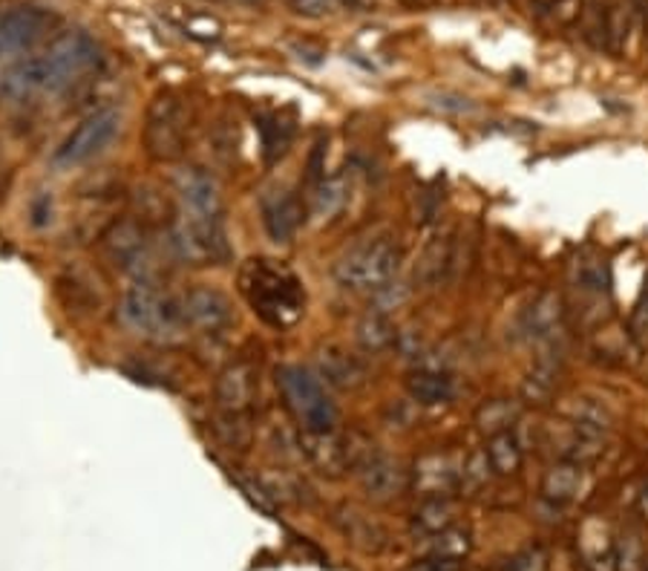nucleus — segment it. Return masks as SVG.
Instances as JSON below:
<instances>
[{
    "instance_id": "obj_1",
    "label": "nucleus",
    "mask_w": 648,
    "mask_h": 571,
    "mask_svg": "<svg viewBox=\"0 0 648 571\" xmlns=\"http://www.w3.org/2000/svg\"><path fill=\"white\" fill-rule=\"evenodd\" d=\"M101 64V47L85 30L64 32L55 38L49 49L32 55L26 61H18L0 81V96L9 104H26V101L58 96L64 90L90 76Z\"/></svg>"
},
{
    "instance_id": "obj_2",
    "label": "nucleus",
    "mask_w": 648,
    "mask_h": 571,
    "mask_svg": "<svg viewBox=\"0 0 648 571\" xmlns=\"http://www.w3.org/2000/svg\"><path fill=\"white\" fill-rule=\"evenodd\" d=\"M239 292L254 315L275 329H289L303 317L305 289L300 278L282 262L254 257L239 269Z\"/></svg>"
},
{
    "instance_id": "obj_3",
    "label": "nucleus",
    "mask_w": 648,
    "mask_h": 571,
    "mask_svg": "<svg viewBox=\"0 0 648 571\" xmlns=\"http://www.w3.org/2000/svg\"><path fill=\"white\" fill-rule=\"evenodd\" d=\"M401 266V248L392 237L378 234L355 243L335 262L337 283L349 292H387Z\"/></svg>"
},
{
    "instance_id": "obj_4",
    "label": "nucleus",
    "mask_w": 648,
    "mask_h": 571,
    "mask_svg": "<svg viewBox=\"0 0 648 571\" xmlns=\"http://www.w3.org/2000/svg\"><path fill=\"white\" fill-rule=\"evenodd\" d=\"M277 384L305 433H332L337 425V407L328 399L323 381L312 370L289 363L277 370Z\"/></svg>"
},
{
    "instance_id": "obj_5",
    "label": "nucleus",
    "mask_w": 648,
    "mask_h": 571,
    "mask_svg": "<svg viewBox=\"0 0 648 571\" xmlns=\"http://www.w3.org/2000/svg\"><path fill=\"white\" fill-rule=\"evenodd\" d=\"M122 315L133 329L153 335V338H168L185 326L182 303L161 294L147 283L133 286L122 301Z\"/></svg>"
},
{
    "instance_id": "obj_6",
    "label": "nucleus",
    "mask_w": 648,
    "mask_h": 571,
    "mask_svg": "<svg viewBox=\"0 0 648 571\" xmlns=\"http://www.w3.org/2000/svg\"><path fill=\"white\" fill-rule=\"evenodd\" d=\"M119 127H122L119 110L113 108L92 110L90 116L81 119V122L69 131L67 139L55 147L53 163L58 165V168H67V170L78 168V165H87L115 139Z\"/></svg>"
},
{
    "instance_id": "obj_7",
    "label": "nucleus",
    "mask_w": 648,
    "mask_h": 571,
    "mask_svg": "<svg viewBox=\"0 0 648 571\" xmlns=\"http://www.w3.org/2000/svg\"><path fill=\"white\" fill-rule=\"evenodd\" d=\"M174 246L182 260L197 266H216L231 251L220 216L185 214L174 228Z\"/></svg>"
},
{
    "instance_id": "obj_8",
    "label": "nucleus",
    "mask_w": 648,
    "mask_h": 571,
    "mask_svg": "<svg viewBox=\"0 0 648 571\" xmlns=\"http://www.w3.org/2000/svg\"><path fill=\"white\" fill-rule=\"evenodd\" d=\"M55 26V15L44 7H12L0 12V64L30 53Z\"/></svg>"
},
{
    "instance_id": "obj_9",
    "label": "nucleus",
    "mask_w": 648,
    "mask_h": 571,
    "mask_svg": "<svg viewBox=\"0 0 648 571\" xmlns=\"http://www.w3.org/2000/svg\"><path fill=\"white\" fill-rule=\"evenodd\" d=\"M188 124L182 108L174 99H159L150 108V119L145 127V142L156 159H179L185 154Z\"/></svg>"
},
{
    "instance_id": "obj_10",
    "label": "nucleus",
    "mask_w": 648,
    "mask_h": 571,
    "mask_svg": "<svg viewBox=\"0 0 648 571\" xmlns=\"http://www.w3.org/2000/svg\"><path fill=\"white\" fill-rule=\"evenodd\" d=\"M185 324H191L193 329L208 335L225 333L234 321L228 298L214 289V286H193L182 298Z\"/></svg>"
},
{
    "instance_id": "obj_11",
    "label": "nucleus",
    "mask_w": 648,
    "mask_h": 571,
    "mask_svg": "<svg viewBox=\"0 0 648 571\" xmlns=\"http://www.w3.org/2000/svg\"><path fill=\"white\" fill-rule=\"evenodd\" d=\"M548 441L554 454H557L559 462H573V464H588L600 459L605 450V436H596L591 430H582L573 422H559V425L548 427Z\"/></svg>"
},
{
    "instance_id": "obj_12",
    "label": "nucleus",
    "mask_w": 648,
    "mask_h": 571,
    "mask_svg": "<svg viewBox=\"0 0 648 571\" xmlns=\"http://www.w3.org/2000/svg\"><path fill=\"white\" fill-rule=\"evenodd\" d=\"M259 379L257 367L252 361H237L225 367L216 379V402L222 410H228L231 416H239L257 402Z\"/></svg>"
},
{
    "instance_id": "obj_13",
    "label": "nucleus",
    "mask_w": 648,
    "mask_h": 571,
    "mask_svg": "<svg viewBox=\"0 0 648 571\" xmlns=\"http://www.w3.org/2000/svg\"><path fill=\"white\" fill-rule=\"evenodd\" d=\"M303 450L312 459V464L328 477H340L344 471L358 464V454L349 441L332 433H305L303 430Z\"/></svg>"
},
{
    "instance_id": "obj_14",
    "label": "nucleus",
    "mask_w": 648,
    "mask_h": 571,
    "mask_svg": "<svg viewBox=\"0 0 648 571\" xmlns=\"http://www.w3.org/2000/svg\"><path fill=\"white\" fill-rule=\"evenodd\" d=\"M104 243H108L115 266H122L124 271H142L150 262V239H147L145 228L133 220L115 223Z\"/></svg>"
},
{
    "instance_id": "obj_15",
    "label": "nucleus",
    "mask_w": 648,
    "mask_h": 571,
    "mask_svg": "<svg viewBox=\"0 0 648 571\" xmlns=\"http://www.w3.org/2000/svg\"><path fill=\"white\" fill-rule=\"evenodd\" d=\"M415 488L424 500L450 496L461 485V468L447 454H427L415 464Z\"/></svg>"
},
{
    "instance_id": "obj_16",
    "label": "nucleus",
    "mask_w": 648,
    "mask_h": 571,
    "mask_svg": "<svg viewBox=\"0 0 648 571\" xmlns=\"http://www.w3.org/2000/svg\"><path fill=\"white\" fill-rule=\"evenodd\" d=\"M176 193L182 200L185 214L197 216H220V193H216V182L208 177L205 170L185 168L176 177Z\"/></svg>"
},
{
    "instance_id": "obj_17",
    "label": "nucleus",
    "mask_w": 648,
    "mask_h": 571,
    "mask_svg": "<svg viewBox=\"0 0 648 571\" xmlns=\"http://www.w3.org/2000/svg\"><path fill=\"white\" fill-rule=\"evenodd\" d=\"M358 479L364 491L375 500H392L404 491L406 479L398 462L381 454H367L358 462Z\"/></svg>"
},
{
    "instance_id": "obj_18",
    "label": "nucleus",
    "mask_w": 648,
    "mask_h": 571,
    "mask_svg": "<svg viewBox=\"0 0 648 571\" xmlns=\"http://www.w3.org/2000/svg\"><path fill=\"white\" fill-rule=\"evenodd\" d=\"M300 223H303V205L291 191H275L262 200V225L271 239L286 243L294 237Z\"/></svg>"
},
{
    "instance_id": "obj_19",
    "label": "nucleus",
    "mask_w": 648,
    "mask_h": 571,
    "mask_svg": "<svg viewBox=\"0 0 648 571\" xmlns=\"http://www.w3.org/2000/svg\"><path fill=\"white\" fill-rule=\"evenodd\" d=\"M571 286L573 292L580 298H588V301H603L608 298V262H605L603 255H596L591 248L580 251L571 262Z\"/></svg>"
},
{
    "instance_id": "obj_20",
    "label": "nucleus",
    "mask_w": 648,
    "mask_h": 571,
    "mask_svg": "<svg viewBox=\"0 0 648 571\" xmlns=\"http://www.w3.org/2000/svg\"><path fill=\"white\" fill-rule=\"evenodd\" d=\"M565 324V303L557 292H541L525 310L522 326L534 340H554Z\"/></svg>"
},
{
    "instance_id": "obj_21",
    "label": "nucleus",
    "mask_w": 648,
    "mask_h": 571,
    "mask_svg": "<svg viewBox=\"0 0 648 571\" xmlns=\"http://www.w3.org/2000/svg\"><path fill=\"white\" fill-rule=\"evenodd\" d=\"M580 555L591 571H617V540H611L608 528L596 519H588L580 531Z\"/></svg>"
},
{
    "instance_id": "obj_22",
    "label": "nucleus",
    "mask_w": 648,
    "mask_h": 571,
    "mask_svg": "<svg viewBox=\"0 0 648 571\" xmlns=\"http://www.w3.org/2000/svg\"><path fill=\"white\" fill-rule=\"evenodd\" d=\"M585 488V468L573 462H554L541 477V496L554 505H571Z\"/></svg>"
},
{
    "instance_id": "obj_23",
    "label": "nucleus",
    "mask_w": 648,
    "mask_h": 571,
    "mask_svg": "<svg viewBox=\"0 0 648 571\" xmlns=\"http://www.w3.org/2000/svg\"><path fill=\"white\" fill-rule=\"evenodd\" d=\"M406 393L412 395V402L435 407V404L453 402L456 384H453V379L447 376V372L421 367V370L410 372V379H406Z\"/></svg>"
},
{
    "instance_id": "obj_24",
    "label": "nucleus",
    "mask_w": 648,
    "mask_h": 571,
    "mask_svg": "<svg viewBox=\"0 0 648 571\" xmlns=\"http://www.w3.org/2000/svg\"><path fill=\"white\" fill-rule=\"evenodd\" d=\"M321 370L323 379L328 384L340 387V390H355L367 381V370H364V363L358 361L355 356H349L346 349L340 347H326L321 352Z\"/></svg>"
},
{
    "instance_id": "obj_25",
    "label": "nucleus",
    "mask_w": 648,
    "mask_h": 571,
    "mask_svg": "<svg viewBox=\"0 0 648 571\" xmlns=\"http://www.w3.org/2000/svg\"><path fill=\"white\" fill-rule=\"evenodd\" d=\"M522 416V404L516 399H490L479 407L476 413V425H479L481 433H488L490 436H499V433L513 430V425Z\"/></svg>"
},
{
    "instance_id": "obj_26",
    "label": "nucleus",
    "mask_w": 648,
    "mask_h": 571,
    "mask_svg": "<svg viewBox=\"0 0 648 571\" xmlns=\"http://www.w3.org/2000/svg\"><path fill=\"white\" fill-rule=\"evenodd\" d=\"M484 454H488V462L496 477H513L522 468V445L513 436V430L490 436Z\"/></svg>"
},
{
    "instance_id": "obj_27",
    "label": "nucleus",
    "mask_w": 648,
    "mask_h": 571,
    "mask_svg": "<svg viewBox=\"0 0 648 571\" xmlns=\"http://www.w3.org/2000/svg\"><path fill=\"white\" fill-rule=\"evenodd\" d=\"M565 418L582 427V430L596 433V436H608L611 427H614V418H611L608 410L603 404H596L594 399H571L565 404Z\"/></svg>"
},
{
    "instance_id": "obj_28",
    "label": "nucleus",
    "mask_w": 648,
    "mask_h": 571,
    "mask_svg": "<svg viewBox=\"0 0 648 571\" xmlns=\"http://www.w3.org/2000/svg\"><path fill=\"white\" fill-rule=\"evenodd\" d=\"M453 517H456V511H453L450 500L435 496V500H424V505L415 511V528L427 537H435V534L453 528Z\"/></svg>"
},
{
    "instance_id": "obj_29",
    "label": "nucleus",
    "mask_w": 648,
    "mask_h": 571,
    "mask_svg": "<svg viewBox=\"0 0 648 571\" xmlns=\"http://www.w3.org/2000/svg\"><path fill=\"white\" fill-rule=\"evenodd\" d=\"M358 340L367 352H383L395 344V326L381 312H369L358 324Z\"/></svg>"
},
{
    "instance_id": "obj_30",
    "label": "nucleus",
    "mask_w": 648,
    "mask_h": 571,
    "mask_svg": "<svg viewBox=\"0 0 648 571\" xmlns=\"http://www.w3.org/2000/svg\"><path fill=\"white\" fill-rule=\"evenodd\" d=\"M344 534L349 537L351 542H358L360 548H367V551L383 546V528H381V525L372 523V519H369L367 514H360V511H355V508L346 511Z\"/></svg>"
},
{
    "instance_id": "obj_31",
    "label": "nucleus",
    "mask_w": 648,
    "mask_h": 571,
    "mask_svg": "<svg viewBox=\"0 0 648 571\" xmlns=\"http://www.w3.org/2000/svg\"><path fill=\"white\" fill-rule=\"evenodd\" d=\"M585 35L588 41L600 49H608V9H605L603 0H585Z\"/></svg>"
},
{
    "instance_id": "obj_32",
    "label": "nucleus",
    "mask_w": 648,
    "mask_h": 571,
    "mask_svg": "<svg viewBox=\"0 0 648 571\" xmlns=\"http://www.w3.org/2000/svg\"><path fill=\"white\" fill-rule=\"evenodd\" d=\"M557 387V363L554 361H539L534 367V372L527 376L525 381V399H534V402H545Z\"/></svg>"
},
{
    "instance_id": "obj_33",
    "label": "nucleus",
    "mask_w": 648,
    "mask_h": 571,
    "mask_svg": "<svg viewBox=\"0 0 648 571\" xmlns=\"http://www.w3.org/2000/svg\"><path fill=\"white\" fill-rule=\"evenodd\" d=\"M433 540V548H429V555L438 557H456V560H465V555L470 551V534L461 531V528H447V531L435 534L429 537Z\"/></svg>"
},
{
    "instance_id": "obj_34",
    "label": "nucleus",
    "mask_w": 648,
    "mask_h": 571,
    "mask_svg": "<svg viewBox=\"0 0 648 571\" xmlns=\"http://www.w3.org/2000/svg\"><path fill=\"white\" fill-rule=\"evenodd\" d=\"M646 569V555L643 542L634 531H626L617 540V571H643Z\"/></svg>"
},
{
    "instance_id": "obj_35",
    "label": "nucleus",
    "mask_w": 648,
    "mask_h": 571,
    "mask_svg": "<svg viewBox=\"0 0 648 571\" xmlns=\"http://www.w3.org/2000/svg\"><path fill=\"white\" fill-rule=\"evenodd\" d=\"M346 200L344 179H323L317 193H314V211L317 214H335Z\"/></svg>"
},
{
    "instance_id": "obj_36",
    "label": "nucleus",
    "mask_w": 648,
    "mask_h": 571,
    "mask_svg": "<svg viewBox=\"0 0 648 571\" xmlns=\"http://www.w3.org/2000/svg\"><path fill=\"white\" fill-rule=\"evenodd\" d=\"M490 473H493V468H490L488 462V454L481 450V454L470 456V459L461 464V488H465V491H479V488L490 479Z\"/></svg>"
},
{
    "instance_id": "obj_37",
    "label": "nucleus",
    "mask_w": 648,
    "mask_h": 571,
    "mask_svg": "<svg viewBox=\"0 0 648 571\" xmlns=\"http://www.w3.org/2000/svg\"><path fill=\"white\" fill-rule=\"evenodd\" d=\"M447 260H450V246L447 243H435V246L427 248V255L421 260L418 271L421 278L427 280V283H435V280L442 278V271L447 269Z\"/></svg>"
},
{
    "instance_id": "obj_38",
    "label": "nucleus",
    "mask_w": 648,
    "mask_h": 571,
    "mask_svg": "<svg viewBox=\"0 0 648 571\" xmlns=\"http://www.w3.org/2000/svg\"><path fill=\"white\" fill-rule=\"evenodd\" d=\"M628 335H632L634 344H640V347H646L648 344V278L646 283H643L640 301H637V306H634Z\"/></svg>"
},
{
    "instance_id": "obj_39",
    "label": "nucleus",
    "mask_w": 648,
    "mask_h": 571,
    "mask_svg": "<svg viewBox=\"0 0 648 571\" xmlns=\"http://www.w3.org/2000/svg\"><path fill=\"white\" fill-rule=\"evenodd\" d=\"M458 569H461V560H456V557L429 555L424 557V560H418L412 571H458Z\"/></svg>"
},
{
    "instance_id": "obj_40",
    "label": "nucleus",
    "mask_w": 648,
    "mask_h": 571,
    "mask_svg": "<svg viewBox=\"0 0 648 571\" xmlns=\"http://www.w3.org/2000/svg\"><path fill=\"white\" fill-rule=\"evenodd\" d=\"M291 3L305 18H321L328 9V0H291Z\"/></svg>"
},
{
    "instance_id": "obj_41",
    "label": "nucleus",
    "mask_w": 648,
    "mask_h": 571,
    "mask_svg": "<svg viewBox=\"0 0 648 571\" xmlns=\"http://www.w3.org/2000/svg\"><path fill=\"white\" fill-rule=\"evenodd\" d=\"M637 508H640V517L648 519V482H646V485H643L640 500H637Z\"/></svg>"
},
{
    "instance_id": "obj_42",
    "label": "nucleus",
    "mask_w": 648,
    "mask_h": 571,
    "mask_svg": "<svg viewBox=\"0 0 648 571\" xmlns=\"http://www.w3.org/2000/svg\"><path fill=\"white\" fill-rule=\"evenodd\" d=\"M634 7H640V9H648V0H632Z\"/></svg>"
},
{
    "instance_id": "obj_43",
    "label": "nucleus",
    "mask_w": 648,
    "mask_h": 571,
    "mask_svg": "<svg viewBox=\"0 0 648 571\" xmlns=\"http://www.w3.org/2000/svg\"><path fill=\"white\" fill-rule=\"evenodd\" d=\"M346 7H358V0H344Z\"/></svg>"
},
{
    "instance_id": "obj_44",
    "label": "nucleus",
    "mask_w": 648,
    "mask_h": 571,
    "mask_svg": "<svg viewBox=\"0 0 648 571\" xmlns=\"http://www.w3.org/2000/svg\"><path fill=\"white\" fill-rule=\"evenodd\" d=\"M406 3H412V0H406Z\"/></svg>"
}]
</instances>
